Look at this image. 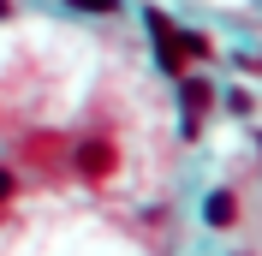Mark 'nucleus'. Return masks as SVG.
<instances>
[{
	"label": "nucleus",
	"instance_id": "nucleus-4",
	"mask_svg": "<svg viewBox=\"0 0 262 256\" xmlns=\"http://www.w3.org/2000/svg\"><path fill=\"white\" fill-rule=\"evenodd\" d=\"M72 6H78V12H114L119 0H72Z\"/></svg>",
	"mask_w": 262,
	"mask_h": 256
},
{
	"label": "nucleus",
	"instance_id": "nucleus-3",
	"mask_svg": "<svg viewBox=\"0 0 262 256\" xmlns=\"http://www.w3.org/2000/svg\"><path fill=\"white\" fill-rule=\"evenodd\" d=\"M209 108V83H185V125H196Z\"/></svg>",
	"mask_w": 262,
	"mask_h": 256
},
{
	"label": "nucleus",
	"instance_id": "nucleus-1",
	"mask_svg": "<svg viewBox=\"0 0 262 256\" xmlns=\"http://www.w3.org/2000/svg\"><path fill=\"white\" fill-rule=\"evenodd\" d=\"M78 173L83 179H107L114 173V143H107V137H90V143L78 149Z\"/></svg>",
	"mask_w": 262,
	"mask_h": 256
},
{
	"label": "nucleus",
	"instance_id": "nucleus-2",
	"mask_svg": "<svg viewBox=\"0 0 262 256\" xmlns=\"http://www.w3.org/2000/svg\"><path fill=\"white\" fill-rule=\"evenodd\" d=\"M232 215H238L232 191H214V197H209V226H232Z\"/></svg>",
	"mask_w": 262,
	"mask_h": 256
},
{
	"label": "nucleus",
	"instance_id": "nucleus-5",
	"mask_svg": "<svg viewBox=\"0 0 262 256\" xmlns=\"http://www.w3.org/2000/svg\"><path fill=\"white\" fill-rule=\"evenodd\" d=\"M6 197H12V173H6V167H0V203H6Z\"/></svg>",
	"mask_w": 262,
	"mask_h": 256
}]
</instances>
